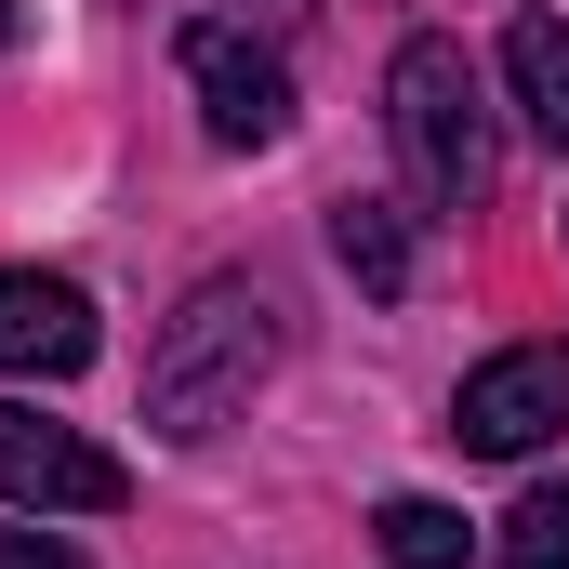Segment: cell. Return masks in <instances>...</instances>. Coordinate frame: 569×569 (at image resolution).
Returning a JSON list of instances; mask_svg holds the SVG:
<instances>
[{
    "mask_svg": "<svg viewBox=\"0 0 569 569\" xmlns=\"http://www.w3.org/2000/svg\"><path fill=\"white\" fill-rule=\"evenodd\" d=\"M252 13H266V27H305V0H252Z\"/></svg>",
    "mask_w": 569,
    "mask_h": 569,
    "instance_id": "cell-12",
    "label": "cell"
},
{
    "mask_svg": "<svg viewBox=\"0 0 569 569\" xmlns=\"http://www.w3.org/2000/svg\"><path fill=\"white\" fill-rule=\"evenodd\" d=\"M266 358H279V305L252 279H199L172 305V331H159V358H146V425L159 437H226L252 411V385H266Z\"/></svg>",
    "mask_w": 569,
    "mask_h": 569,
    "instance_id": "cell-1",
    "label": "cell"
},
{
    "mask_svg": "<svg viewBox=\"0 0 569 569\" xmlns=\"http://www.w3.org/2000/svg\"><path fill=\"white\" fill-rule=\"evenodd\" d=\"M503 80H517V120L569 159V13H517L503 27Z\"/></svg>",
    "mask_w": 569,
    "mask_h": 569,
    "instance_id": "cell-7",
    "label": "cell"
},
{
    "mask_svg": "<svg viewBox=\"0 0 569 569\" xmlns=\"http://www.w3.org/2000/svg\"><path fill=\"white\" fill-rule=\"evenodd\" d=\"M569 425V345H503V358H477L463 371V398H450V437L477 450V463H517V450H543Z\"/></svg>",
    "mask_w": 569,
    "mask_h": 569,
    "instance_id": "cell-4",
    "label": "cell"
},
{
    "mask_svg": "<svg viewBox=\"0 0 569 569\" xmlns=\"http://www.w3.org/2000/svg\"><path fill=\"white\" fill-rule=\"evenodd\" d=\"M0 371H27V385L93 371V291L40 279V266H0Z\"/></svg>",
    "mask_w": 569,
    "mask_h": 569,
    "instance_id": "cell-6",
    "label": "cell"
},
{
    "mask_svg": "<svg viewBox=\"0 0 569 569\" xmlns=\"http://www.w3.org/2000/svg\"><path fill=\"white\" fill-rule=\"evenodd\" d=\"M0 503L13 517H120L133 503V463L93 450L80 425H40L27 398H0Z\"/></svg>",
    "mask_w": 569,
    "mask_h": 569,
    "instance_id": "cell-3",
    "label": "cell"
},
{
    "mask_svg": "<svg viewBox=\"0 0 569 569\" xmlns=\"http://www.w3.org/2000/svg\"><path fill=\"white\" fill-rule=\"evenodd\" d=\"M490 557L503 569H569V477H530L517 490V517L490 530Z\"/></svg>",
    "mask_w": 569,
    "mask_h": 569,
    "instance_id": "cell-10",
    "label": "cell"
},
{
    "mask_svg": "<svg viewBox=\"0 0 569 569\" xmlns=\"http://www.w3.org/2000/svg\"><path fill=\"white\" fill-rule=\"evenodd\" d=\"M385 133H398V172H411L425 212H477L490 172H503L490 93H477L463 40H437V27H425V40H398V67H385Z\"/></svg>",
    "mask_w": 569,
    "mask_h": 569,
    "instance_id": "cell-2",
    "label": "cell"
},
{
    "mask_svg": "<svg viewBox=\"0 0 569 569\" xmlns=\"http://www.w3.org/2000/svg\"><path fill=\"white\" fill-rule=\"evenodd\" d=\"M331 252L358 266L371 305H398V291H411V226H398V199H331Z\"/></svg>",
    "mask_w": 569,
    "mask_h": 569,
    "instance_id": "cell-8",
    "label": "cell"
},
{
    "mask_svg": "<svg viewBox=\"0 0 569 569\" xmlns=\"http://www.w3.org/2000/svg\"><path fill=\"white\" fill-rule=\"evenodd\" d=\"M0 569H80V557H67L53 530H0Z\"/></svg>",
    "mask_w": 569,
    "mask_h": 569,
    "instance_id": "cell-11",
    "label": "cell"
},
{
    "mask_svg": "<svg viewBox=\"0 0 569 569\" xmlns=\"http://www.w3.org/2000/svg\"><path fill=\"white\" fill-rule=\"evenodd\" d=\"M371 530H385V569H463V557H477V530H463L450 503H425V490H398Z\"/></svg>",
    "mask_w": 569,
    "mask_h": 569,
    "instance_id": "cell-9",
    "label": "cell"
},
{
    "mask_svg": "<svg viewBox=\"0 0 569 569\" xmlns=\"http://www.w3.org/2000/svg\"><path fill=\"white\" fill-rule=\"evenodd\" d=\"M0 40H13V0H0Z\"/></svg>",
    "mask_w": 569,
    "mask_h": 569,
    "instance_id": "cell-13",
    "label": "cell"
},
{
    "mask_svg": "<svg viewBox=\"0 0 569 569\" xmlns=\"http://www.w3.org/2000/svg\"><path fill=\"white\" fill-rule=\"evenodd\" d=\"M172 53H186V80H199V133H212V146H239V159H252V146H279V133H291V67L252 40V27L199 13Z\"/></svg>",
    "mask_w": 569,
    "mask_h": 569,
    "instance_id": "cell-5",
    "label": "cell"
}]
</instances>
